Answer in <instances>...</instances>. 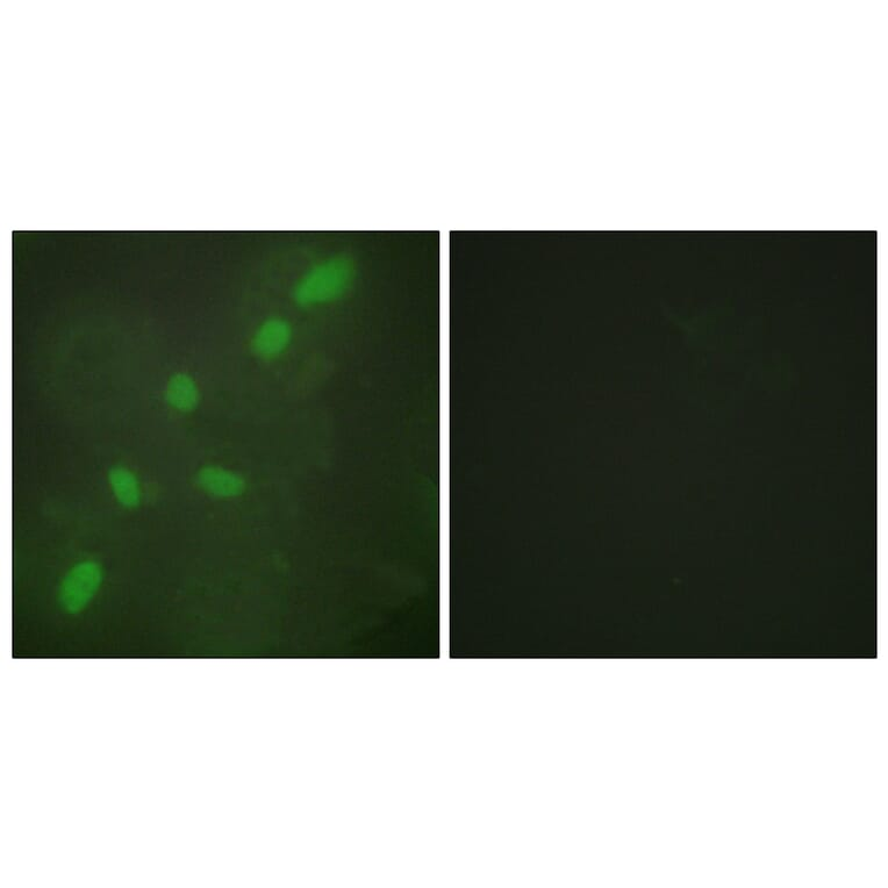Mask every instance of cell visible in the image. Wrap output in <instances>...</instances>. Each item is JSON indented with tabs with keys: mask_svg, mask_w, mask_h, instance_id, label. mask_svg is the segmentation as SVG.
Here are the masks:
<instances>
[{
	"mask_svg": "<svg viewBox=\"0 0 888 888\" xmlns=\"http://www.w3.org/2000/svg\"><path fill=\"white\" fill-rule=\"evenodd\" d=\"M355 277L356 268L352 259L345 255L329 257L315 264L299 279L293 288L292 298L303 309L329 304L346 295Z\"/></svg>",
	"mask_w": 888,
	"mask_h": 888,
	"instance_id": "1",
	"label": "cell"
},
{
	"mask_svg": "<svg viewBox=\"0 0 888 888\" xmlns=\"http://www.w3.org/2000/svg\"><path fill=\"white\" fill-rule=\"evenodd\" d=\"M103 568L95 561H85L71 569L60 586L59 603L64 611L77 614L88 606L102 586Z\"/></svg>",
	"mask_w": 888,
	"mask_h": 888,
	"instance_id": "2",
	"label": "cell"
},
{
	"mask_svg": "<svg viewBox=\"0 0 888 888\" xmlns=\"http://www.w3.org/2000/svg\"><path fill=\"white\" fill-rule=\"evenodd\" d=\"M292 338L293 328L290 321L283 318L268 319L254 335L253 353L262 360H275L289 348Z\"/></svg>",
	"mask_w": 888,
	"mask_h": 888,
	"instance_id": "3",
	"label": "cell"
},
{
	"mask_svg": "<svg viewBox=\"0 0 888 888\" xmlns=\"http://www.w3.org/2000/svg\"><path fill=\"white\" fill-rule=\"evenodd\" d=\"M197 484L204 492L219 498L238 497L246 490L245 479L219 467H205L200 470Z\"/></svg>",
	"mask_w": 888,
	"mask_h": 888,
	"instance_id": "4",
	"label": "cell"
},
{
	"mask_svg": "<svg viewBox=\"0 0 888 888\" xmlns=\"http://www.w3.org/2000/svg\"><path fill=\"white\" fill-rule=\"evenodd\" d=\"M168 404L181 412L196 410L199 403V391L193 379L185 374H177L171 377L167 390Z\"/></svg>",
	"mask_w": 888,
	"mask_h": 888,
	"instance_id": "5",
	"label": "cell"
},
{
	"mask_svg": "<svg viewBox=\"0 0 888 888\" xmlns=\"http://www.w3.org/2000/svg\"><path fill=\"white\" fill-rule=\"evenodd\" d=\"M109 481L118 503L126 508L140 505V485L132 471L123 467H114L109 472Z\"/></svg>",
	"mask_w": 888,
	"mask_h": 888,
	"instance_id": "6",
	"label": "cell"
}]
</instances>
